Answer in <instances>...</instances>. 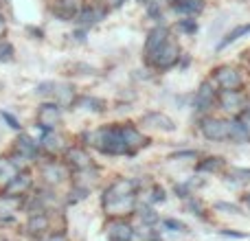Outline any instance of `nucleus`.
Masks as SVG:
<instances>
[{
    "instance_id": "25",
    "label": "nucleus",
    "mask_w": 250,
    "mask_h": 241,
    "mask_svg": "<svg viewBox=\"0 0 250 241\" xmlns=\"http://www.w3.org/2000/svg\"><path fill=\"white\" fill-rule=\"evenodd\" d=\"M250 33V22H246V24H239V26H235L233 31H230L229 35H226L224 40H222V44H220V48H224V46H229V44H233V42H237L239 38H244V35H248Z\"/></svg>"
},
{
    "instance_id": "7",
    "label": "nucleus",
    "mask_w": 250,
    "mask_h": 241,
    "mask_svg": "<svg viewBox=\"0 0 250 241\" xmlns=\"http://www.w3.org/2000/svg\"><path fill=\"white\" fill-rule=\"evenodd\" d=\"M29 189H31V176L18 171L16 178H11V180L4 184V195H9V198H20V195H24Z\"/></svg>"
},
{
    "instance_id": "18",
    "label": "nucleus",
    "mask_w": 250,
    "mask_h": 241,
    "mask_svg": "<svg viewBox=\"0 0 250 241\" xmlns=\"http://www.w3.org/2000/svg\"><path fill=\"white\" fill-rule=\"evenodd\" d=\"M48 217L44 215V213H33V215L29 217V221H26V230H29L31 235H42L44 230H48Z\"/></svg>"
},
{
    "instance_id": "32",
    "label": "nucleus",
    "mask_w": 250,
    "mask_h": 241,
    "mask_svg": "<svg viewBox=\"0 0 250 241\" xmlns=\"http://www.w3.org/2000/svg\"><path fill=\"white\" fill-rule=\"evenodd\" d=\"M215 208H217V211H226V213H230V215H239V208L235 206V204H226V202H215Z\"/></svg>"
},
{
    "instance_id": "43",
    "label": "nucleus",
    "mask_w": 250,
    "mask_h": 241,
    "mask_svg": "<svg viewBox=\"0 0 250 241\" xmlns=\"http://www.w3.org/2000/svg\"><path fill=\"white\" fill-rule=\"evenodd\" d=\"M173 2H180V0H173Z\"/></svg>"
},
{
    "instance_id": "21",
    "label": "nucleus",
    "mask_w": 250,
    "mask_h": 241,
    "mask_svg": "<svg viewBox=\"0 0 250 241\" xmlns=\"http://www.w3.org/2000/svg\"><path fill=\"white\" fill-rule=\"evenodd\" d=\"M20 171V164L16 160H9V158H0V182L7 184L11 178H16V173Z\"/></svg>"
},
{
    "instance_id": "11",
    "label": "nucleus",
    "mask_w": 250,
    "mask_h": 241,
    "mask_svg": "<svg viewBox=\"0 0 250 241\" xmlns=\"http://www.w3.org/2000/svg\"><path fill=\"white\" fill-rule=\"evenodd\" d=\"M141 123L147 125V127L163 129V132H173V129H176L173 120L169 119L167 114H163V112H149V114H145V117L141 119Z\"/></svg>"
},
{
    "instance_id": "20",
    "label": "nucleus",
    "mask_w": 250,
    "mask_h": 241,
    "mask_svg": "<svg viewBox=\"0 0 250 241\" xmlns=\"http://www.w3.org/2000/svg\"><path fill=\"white\" fill-rule=\"evenodd\" d=\"M220 103L224 110H237V108H242V103H244V95L237 90H224L220 97Z\"/></svg>"
},
{
    "instance_id": "23",
    "label": "nucleus",
    "mask_w": 250,
    "mask_h": 241,
    "mask_svg": "<svg viewBox=\"0 0 250 241\" xmlns=\"http://www.w3.org/2000/svg\"><path fill=\"white\" fill-rule=\"evenodd\" d=\"M53 95H55L57 103L68 105V103H73V101H75V92H73V88H70L68 83H55V90H53Z\"/></svg>"
},
{
    "instance_id": "6",
    "label": "nucleus",
    "mask_w": 250,
    "mask_h": 241,
    "mask_svg": "<svg viewBox=\"0 0 250 241\" xmlns=\"http://www.w3.org/2000/svg\"><path fill=\"white\" fill-rule=\"evenodd\" d=\"M62 120L60 103H44L38 110V123L42 129H55V125Z\"/></svg>"
},
{
    "instance_id": "40",
    "label": "nucleus",
    "mask_w": 250,
    "mask_h": 241,
    "mask_svg": "<svg viewBox=\"0 0 250 241\" xmlns=\"http://www.w3.org/2000/svg\"><path fill=\"white\" fill-rule=\"evenodd\" d=\"M105 2H110L112 7H121V4L125 2V0H105Z\"/></svg>"
},
{
    "instance_id": "29",
    "label": "nucleus",
    "mask_w": 250,
    "mask_h": 241,
    "mask_svg": "<svg viewBox=\"0 0 250 241\" xmlns=\"http://www.w3.org/2000/svg\"><path fill=\"white\" fill-rule=\"evenodd\" d=\"M13 60V46L9 42H0V61H11Z\"/></svg>"
},
{
    "instance_id": "3",
    "label": "nucleus",
    "mask_w": 250,
    "mask_h": 241,
    "mask_svg": "<svg viewBox=\"0 0 250 241\" xmlns=\"http://www.w3.org/2000/svg\"><path fill=\"white\" fill-rule=\"evenodd\" d=\"M134 191H136V182H132V180L121 178V180L112 182L104 193V206H108V204H112V202H119V200L129 198V195H134Z\"/></svg>"
},
{
    "instance_id": "17",
    "label": "nucleus",
    "mask_w": 250,
    "mask_h": 241,
    "mask_svg": "<svg viewBox=\"0 0 250 241\" xmlns=\"http://www.w3.org/2000/svg\"><path fill=\"white\" fill-rule=\"evenodd\" d=\"M42 176L46 178V182H51V184H57V182H62L66 178V169L62 167L60 162H46L42 167Z\"/></svg>"
},
{
    "instance_id": "16",
    "label": "nucleus",
    "mask_w": 250,
    "mask_h": 241,
    "mask_svg": "<svg viewBox=\"0 0 250 241\" xmlns=\"http://www.w3.org/2000/svg\"><path fill=\"white\" fill-rule=\"evenodd\" d=\"M16 149H18V154H20L22 158H35L38 151H40V145L33 141V138H29V136L22 134V136L16 141Z\"/></svg>"
},
{
    "instance_id": "37",
    "label": "nucleus",
    "mask_w": 250,
    "mask_h": 241,
    "mask_svg": "<svg viewBox=\"0 0 250 241\" xmlns=\"http://www.w3.org/2000/svg\"><path fill=\"white\" fill-rule=\"evenodd\" d=\"M154 200H156V202H163V200H165V191L160 189V186H156V189H154Z\"/></svg>"
},
{
    "instance_id": "24",
    "label": "nucleus",
    "mask_w": 250,
    "mask_h": 241,
    "mask_svg": "<svg viewBox=\"0 0 250 241\" xmlns=\"http://www.w3.org/2000/svg\"><path fill=\"white\" fill-rule=\"evenodd\" d=\"M204 9V0H180L176 2V11L178 13H189V16H195Z\"/></svg>"
},
{
    "instance_id": "41",
    "label": "nucleus",
    "mask_w": 250,
    "mask_h": 241,
    "mask_svg": "<svg viewBox=\"0 0 250 241\" xmlns=\"http://www.w3.org/2000/svg\"><path fill=\"white\" fill-rule=\"evenodd\" d=\"M136 2H147V0H136Z\"/></svg>"
},
{
    "instance_id": "13",
    "label": "nucleus",
    "mask_w": 250,
    "mask_h": 241,
    "mask_svg": "<svg viewBox=\"0 0 250 241\" xmlns=\"http://www.w3.org/2000/svg\"><path fill=\"white\" fill-rule=\"evenodd\" d=\"M105 16V7H99V4H90V7H83L77 16V22L82 26H92L99 20H104Z\"/></svg>"
},
{
    "instance_id": "28",
    "label": "nucleus",
    "mask_w": 250,
    "mask_h": 241,
    "mask_svg": "<svg viewBox=\"0 0 250 241\" xmlns=\"http://www.w3.org/2000/svg\"><path fill=\"white\" fill-rule=\"evenodd\" d=\"M138 217L143 220V224H156V221H158V215H156L154 208H149V206L138 208Z\"/></svg>"
},
{
    "instance_id": "1",
    "label": "nucleus",
    "mask_w": 250,
    "mask_h": 241,
    "mask_svg": "<svg viewBox=\"0 0 250 241\" xmlns=\"http://www.w3.org/2000/svg\"><path fill=\"white\" fill-rule=\"evenodd\" d=\"M90 141H92V145H95L97 149L104 151V154H108V156H123V154H129L127 145H125V141H123L121 125L97 129L95 134H90Z\"/></svg>"
},
{
    "instance_id": "36",
    "label": "nucleus",
    "mask_w": 250,
    "mask_h": 241,
    "mask_svg": "<svg viewBox=\"0 0 250 241\" xmlns=\"http://www.w3.org/2000/svg\"><path fill=\"white\" fill-rule=\"evenodd\" d=\"M171 158H173V160H185V158L195 160V151H178V154H173Z\"/></svg>"
},
{
    "instance_id": "27",
    "label": "nucleus",
    "mask_w": 250,
    "mask_h": 241,
    "mask_svg": "<svg viewBox=\"0 0 250 241\" xmlns=\"http://www.w3.org/2000/svg\"><path fill=\"white\" fill-rule=\"evenodd\" d=\"M222 167H224V160L215 156V158H207L204 162H200L198 169H200V171H220Z\"/></svg>"
},
{
    "instance_id": "38",
    "label": "nucleus",
    "mask_w": 250,
    "mask_h": 241,
    "mask_svg": "<svg viewBox=\"0 0 250 241\" xmlns=\"http://www.w3.org/2000/svg\"><path fill=\"white\" fill-rule=\"evenodd\" d=\"M44 241H68V239H66L62 233H55V235H48V237L44 239Z\"/></svg>"
},
{
    "instance_id": "12",
    "label": "nucleus",
    "mask_w": 250,
    "mask_h": 241,
    "mask_svg": "<svg viewBox=\"0 0 250 241\" xmlns=\"http://www.w3.org/2000/svg\"><path fill=\"white\" fill-rule=\"evenodd\" d=\"M167 40H169V31L165 29V26H156V29L149 33L147 42H145V55L151 57L160 46H163L165 42H167Z\"/></svg>"
},
{
    "instance_id": "42",
    "label": "nucleus",
    "mask_w": 250,
    "mask_h": 241,
    "mask_svg": "<svg viewBox=\"0 0 250 241\" xmlns=\"http://www.w3.org/2000/svg\"><path fill=\"white\" fill-rule=\"evenodd\" d=\"M248 206H250V195H248Z\"/></svg>"
},
{
    "instance_id": "31",
    "label": "nucleus",
    "mask_w": 250,
    "mask_h": 241,
    "mask_svg": "<svg viewBox=\"0 0 250 241\" xmlns=\"http://www.w3.org/2000/svg\"><path fill=\"white\" fill-rule=\"evenodd\" d=\"M163 224H165V228H169V230H178V233H185V230H187V226L182 224V221H178V220H165Z\"/></svg>"
},
{
    "instance_id": "2",
    "label": "nucleus",
    "mask_w": 250,
    "mask_h": 241,
    "mask_svg": "<svg viewBox=\"0 0 250 241\" xmlns=\"http://www.w3.org/2000/svg\"><path fill=\"white\" fill-rule=\"evenodd\" d=\"M178 57H180V46L169 38L154 55L147 57V61H149L154 68H169V66H173L178 61Z\"/></svg>"
},
{
    "instance_id": "14",
    "label": "nucleus",
    "mask_w": 250,
    "mask_h": 241,
    "mask_svg": "<svg viewBox=\"0 0 250 241\" xmlns=\"http://www.w3.org/2000/svg\"><path fill=\"white\" fill-rule=\"evenodd\" d=\"M121 132H123V141H125V145H127L129 154H134L136 149H141V147L145 145V136H143L136 127H132V125H121Z\"/></svg>"
},
{
    "instance_id": "5",
    "label": "nucleus",
    "mask_w": 250,
    "mask_h": 241,
    "mask_svg": "<svg viewBox=\"0 0 250 241\" xmlns=\"http://www.w3.org/2000/svg\"><path fill=\"white\" fill-rule=\"evenodd\" d=\"M213 81H215V86H220L222 90H239L244 83L242 75H239L235 68H229V66L217 68L215 75H213Z\"/></svg>"
},
{
    "instance_id": "4",
    "label": "nucleus",
    "mask_w": 250,
    "mask_h": 241,
    "mask_svg": "<svg viewBox=\"0 0 250 241\" xmlns=\"http://www.w3.org/2000/svg\"><path fill=\"white\" fill-rule=\"evenodd\" d=\"M202 134L208 141H229L230 134V120L224 119H204L202 120Z\"/></svg>"
},
{
    "instance_id": "33",
    "label": "nucleus",
    "mask_w": 250,
    "mask_h": 241,
    "mask_svg": "<svg viewBox=\"0 0 250 241\" xmlns=\"http://www.w3.org/2000/svg\"><path fill=\"white\" fill-rule=\"evenodd\" d=\"M191 189H193V186H191L189 182H185V184H176V193L180 195V198H189V195H191Z\"/></svg>"
},
{
    "instance_id": "35",
    "label": "nucleus",
    "mask_w": 250,
    "mask_h": 241,
    "mask_svg": "<svg viewBox=\"0 0 250 241\" xmlns=\"http://www.w3.org/2000/svg\"><path fill=\"white\" fill-rule=\"evenodd\" d=\"M55 90V83H40L38 86V95H53Z\"/></svg>"
},
{
    "instance_id": "9",
    "label": "nucleus",
    "mask_w": 250,
    "mask_h": 241,
    "mask_svg": "<svg viewBox=\"0 0 250 241\" xmlns=\"http://www.w3.org/2000/svg\"><path fill=\"white\" fill-rule=\"evenodd\" d=\"M79 0H55L53 4V13H55L60 20L68 22V20H75L79 16Z\"/></svg>"
},
{
    "instance_id": "30",
    "label": "nucleus",
    "mask_w": 250,
    "mask_h": 241,
    "mask_svg": "<svg viewBox=\"0 0 250 241\" xmlns=\"http://www.w3.org/2000/svg\"><path fill=\"white\" fill-rule=\"evenodd\" d=\"M178 29L182 31V33H195V31H198V22L195 20H180L178 22Z\"/></svg>"
},
{
    "instance_id": "8",
    "label": "nucleus",
    "mask_w": 250,
    "mask_h": 241,
    "mask_svg": "<svg viewBox=\"0 0 250 241\" xmlns=\"http://www.w3.org/2000/svg\"><path fill=\"white\" fill-rule=\"evenodd\" d=\"M105 235H108L110 241H129L134 230H132V226L125 224L123 220H112L105 226Z\"/></svg>"
},
{
    "instance_id": "15",
    "label": "nucleus",
    "mask_w": 250,
    "mask_h": 241,
    "mask_svg": "<svg viewBox=\"0 0 250 241\" xmlns=\"http://www.w3.org/2000/svg\"><path fill=\"white\" fill-rule=\"evenodd\" d=\"M66 156H68V164L73 169H77V171H83V169H90V156L86 154L83 149H79V147H73V149L66 151Z\"/></svg>"
},
{
    "instance_id": "39",
    "label": "nucleus",
    "mask_w": 250,
    "mask_h": 241,
    "mask_svg": "<svg viewBox=\"0 0 250 241\" xmlns=\"http://www.w3.org/2000/svg\"><path fill=\"white\" fill-rule=\"evenodd\" d=\"M224 235H230V237H237V239L246 237V235H244V233H230V230H224Z\"/></svg>"
},
{
    "instance_id": "34",
    "label": "nucleus",
    "mask_w": 250,
    "mask_h": 241,
    "mask_svg": "<svg viewBox=\"0 0 250 241\" xmlns=\"http://www.w3.org/2000/svg\"><path fill=\"white\" fill-rule=\"evenodd\" d=\"M2 119L7 120V123H9V127H11V129H20V123H18V119L13 117V114H9V112H2Z\"/></svg>"
},
{
    "instance_id": "22",
    "label": "nucleus",
    "mask_w": 250,
    "mask_h": 241,
    "mask_svg": "<svg viewBox=\"0 0 250 241\" xmlns=\"http://www.w3.org/2000/svg\"><path fill=\"white\" fill-rule=\"evenodd\" d=\"M66 138L62 136V134H46L44 136V141H42V145H44V149L46 151H51V154H60L62 149H66Z\"/></svg>"
},
{
    "instance_id": "26",
    "label": "nucleus",
    "mask_w": 250,
    "mask_h": 241,
    "mask_svg": "<svg viewBox=\"0 0 250 241\" xmlns=\"http://www.w3.org/2000/svg\"><path fill=\"white\" fill-rule=\"evenodd\" d=\"M77 105L83 110H92V112H101V110H104V103H101L99 99H90V97H82V99L77 101Z\"/></svg>"
},
{
    "instance_id": "19",
    "label": "nucleus",
    "mask_w": 250,
    "mask_h": 241,
    "mask_svg": "<svg viewBox=\"0 0 250 241\" xmlns=\"http://www.w3.org/2000/svg\"><path fill=\"white\" fill-rule=\"evenodd\" d=\"M229 141H233V142H250V127H246L242 120H230Z\"/></svg>"
},
{
    "instance_id": "10",
    "label": "nucleus",
    "mask_w": 250,
    "mask_h": 241,
    "mask_svg": "<svg viewBox=\"0 0 250 241\" xmlns=\"http://www.w3.org/2000/svg\"><path fill=\"white\" fill-rule=\"evenodd\" d=\"M193 103H195V108H198L200 112H207V110L213 108V103H215V90H213L211 81H204L202 86H200V90L195 92Z\"/></svg>"
}]
</instances>
